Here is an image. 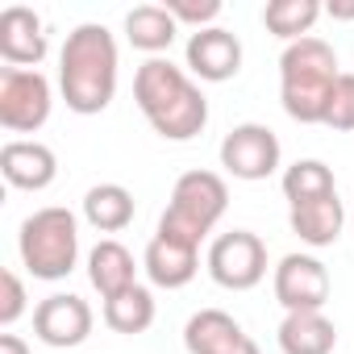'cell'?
<instances>
[{
  "label": "cell",
  "instance_id": "cell-1",
  "mask_svg": "<svg viewBox=\"0 0 354 354\" xmlns=\"http://www.w3.org/2000/svg\"><path fill=\"white\" fill-rule=\"evenodd\" d=\"M117 67H121V55H117L113 30L100 21L75 26L59 50V92L67 109L80 117L104 113L117 96Z\"/></svg>",
  "mask_w": 354,
  "mask_h": 354
},
{
  "label": "cell",
  "instance_id": "cell-2",
  "mask_svg": "<svg viewBox=\"0 0 354 354\" xmlns=\"http://www.w3.org/2000/svg\"><path fill=\"white\" fill-rule=\"evenodd\" d=\"M133 100L150 129L167 142H192L209 125V96L171 59H146L133 75Z\"/></svg>",
  "mask_w": 354,
  "mask_h": 354
},
{
  "label": "cell",
  "instance_id": "cell-3",
  "mask_svg": "<svg viewBox=\"0 0 354 354\" xmlns=\"http://www.w3.org/2000/svg\"><path fill=\"white\" fill-rule=\"evenodd\" d=\"M337 55L325 38L308 34L292 46H283L279 55V100H283V113L300 125H321L325 117V104L333 96V84H337Z\"/></svg>",
  "mask_w": 354,
  "mask_h": 354
},
{
  "label": "cell",
  "instance_id": "cell-4",
  "mask_svg": "<svg viewBox=\"0 0 354 354\" xmlns=\"http://www.w3.org/2000/svg\"><path fill=\"white\" fill-rule=\"evenodd\" d=\"M17 250H21V267L34 279H46V283L67 279L80 263V217L63 205H46L30 213L21 221Z\"/></svg>",
  "mask_w": 354,
  "mask_h": 354
},
{
  "label": "cell",
  "instance_id": "cell-5",
  "mask_svg": "<svg viewBox=\"0 0 354 354\" xmlns=\"http://www.w3.org/2000/svg\"><path fill=\"white\" fill-rule=\"evenodd\" d=\"M230 209V188L217 171H184L171 188V205L158 217V234L201 246Z\"/></svg>",
  "mask_w": 354,
  "mask_h": 354
},
{
  "label": "cell",
  "instance_id": "cell-6",
  "mask_svg": "<svg viewBox=\"0 0 354 354\" xmlns=\"http://www.w3.org/2000/svg\"><path fill=\"white\" fill-rule=\"evenodd\" d=\"M205 267H209L217 288L250 292V288H259L267 279V246L250 230H230V234L213 238V246L205 254Z\"/></svg>",
  "mask_w": 354,
  "mask_h": 354
},
{
  "label": "cell",
  "instance_id": "cell-7",
  "mask_svg": "<svg viewBox=\"0 0 354 354\" xmlns=\"http://www.w3.org/2000/svg\"><path fill=\"white\" fill-rule=\"evenodd\" d=\"M55 92L42 71L0 67V125L9 133H38L50 121Z\"/></svg>",
  "mask_w": 354,
  "mask_h": 354
},
{
  "label": "cell",
  "instance_id": "cell-8",
  "mask_svg": "<svg viewBox=\"0 0 354 354\" xmlns=\"http://www.w3.org/2000/svg\"><path fill=\"white\" fill-rule=\"evenodd\" d=\"M279 158H283V150H279L275 129H267L259 121H242L221 138V167L234 175V180L259 184L267 175H275Z\"/></svg>",
  "mask_w": 354,
  "mask_h": 354
},
{
  "label": "cell",
  "instance_id": "cell-9",
  "mask_svg": "<svg viewBox=\"0 0 354 354\" xmlns=\"http://www.w3.org/2000/svg\"><path fill=\"white\" fill-rule=\"evenodd\" d=\"M275 300L288 308V313H321L329 304V271L321 259L313 254H283L279 267H275Z\"/></svg>",
  "mask_w": 354,
  "mask_h": 354
},
{
  "label": "cell",
  "instance_id": "cell-10",
  "mask_svg": "<svg viewBox=\"0 0 354 354\" xmlns=\"http://www.w3.org/2000/svg\"><path fill=\"white\" fill-rule=\"evenodd\" d=\"M92 308L84 296L75 292H55L46 300H38L34 308V337L42 346H55V350H71V346H84L88 333H92Z\"/></svg>",
  "mask_w": 354,
  "mask_h": 354
},
{
  "label": "cell",
  "instance_id": "cell-11",
  "mask_svg": "<svg viewBox=\"0 0 354 354\" xmlns=\"http://www.w3.org/2000/svg\"><path fill=\"white\" fill-rule=\"evenodd\" d=\"M184 346L188 354H263L259 342L242 329V321H234L221 308L192 313L184 325Z\"/></svg>",
  "mask_w": 354,
  "mask_h": 354
},
{
  "label": "cell",
  "instance_id": "cell-12",
  "mask_svg": "<svg viewBox=\"0 0 354 354\" xmlns=\"http://www.w3.org/2000/svg\"><path fill=\"white\" fill-rule=\"evenodd\" d=\"M0 175L9 180V188L42 192L59 180V158L38 138H13V142L0 146Z\"/></svg>",
  "mask_w": 354,
  "mask_h": 354
},
{
  "label": "cell",
  "instance_id": "cell-13",
  "mask_svg": "<svg viewBox=\"0 0 354 354\" xmlns=\"http://www.w3.org/2000/svg\"><path fill=\"white\" fill-rule=\"evenodd\" d=\"M184 59H188V71L205 84H225L242 71V42L238 34L213 26V30H196L184 46Z\"/></svg>",
  "mask_w": 354,
  "mask_h": 354
},
{
  "label": "cell",
  "instance_id": "cell-14",
  "mask_svg": "<svg viewBox=\"0 0 354 354\" xmlns=\"http://www.w3.org/2000/svg\"><path fill=\"white\" fill-rule=\"evenodd\" d=\"M50 42H46V26L34 9L26 5H9L0 13V59L21 71H38V63L46 59Z\"/></svg>",
  "mask_w": 354,
  "mask_h": 354
},
{
  "label": "cell",
  "instance_id": "cell-15",
  "mask_svg": "<svg viewBox=\"0 0 354 354\" xmlns=\"http://www.w3.org/2000/svg\"><path fill=\"white\" fill-rule=\"evenodd\" d=\"M142 267H146V275H150L154 288H167V292L188 288V283L196 279V271H201V246L154 230V238L146 242Z\"/></svg>",
  "mask_w": 354,
  "mask_h": 354
},
{
  "label": "cell",
  "instance_id": "cell-16",
  "mask_svg": "<svg viewBox=\"0 0 354 354\" xmlns=\"http://www.w3.org/2000/svg\"><path fill=\"white\" fill-rule=\"evenodd\" d=\"M288 225H292V234H296L304 246L321 250V246H333V242L342 238L346 209H342V201H337V196L304 201V205H292V213H288Z\"/></svg>",
  "mask_w": 354,
  "mask_h": 354
},
{
  "label": "cell",
  "instance_id": "cell-17",
  "mask_svg": "<svg viewBox=\"0 0 354 354\" xmlns=\"http://www.w3.org/2000/svg\"><path fill=\"white\" fill-rule=\"evenodd\" d=\"M88 279L100 292V300H109V296H121L125 288L138 283V263L117 238H100L88 250Z\"/></svg>",
  "mask_w": 354,
  "mask_h": 354
},
{
  "label": "cell",
  "instance_id": "cell-18",
  "mask_svg": "<svg viewBox=\"0 0 354 354\" xmlns=\"http://www.w3.org/2000/svg\"><path fill=\"white\" fill-rule=\"evenodd\" d=\"M175 34H180V21L167 13V5H138L125 13V38L133 50L162 59V50H171Z\"/></svg>",
  "mask_w": 354,
  "mask_h": 354
},
{
  "label": "cell",
  "instance_id": "cell-19",
  "mask_svg": "<svg viewBox=\"0 0 354 354\" xmlns=\"http://www.w3.org/2000/svg\"><path fill=\"white\" fill-rule=\"evenodd\" d=\"M275 337L283 354H333L337 346V329L325 313H288Z\"/></svg>",
  "mask_w": 354,
  "mask_h": 354
},
{
  "label": "cell",
  "instance_id": "cell-20",
  "mask_svg": "<svg viewBox=\"0 0 354 354\" xmlns=\"http://www.w3.org/2000/svg\"><path fill=\"white\" fill-rule=\"evenodd\" d=\"M138 205H133V192L121 188V184H96L88 188L84 196V221L96 230V234H121L129 221H133Z\"/></svg>",
  "mask_w": 354,
  "mask_h": 354
},
{
  "label": "cell",
  "instance_id": "cell-21",
  "mask_svg": "<svg viewBox=\"0 0 354 354\" xmlns=\"http://www.w3.org/2000/svg\"><path fill=\"white\" fill-rule=\"evenodd\" d=\"M104 325L113 333H125V337H138L154 325V292L133 283L125 288L121 296H109L104 300Z\"/></svg>",
  "mask_w": 354,
  "mask_h": 354
},
{
  "label": "cell",
  "instance_id": "cell-22",
  "mask_svg": "<svg viewBox=\"0 0 354 354\" xmlns=\"http://www.w3.org/2000/svg\"><path fill=\"white\" fill-rule=\"evenodd\" d=\"M279 188H283L288 205H304V201L337 196V180H333V171H329L321 158H296V162L283 171Z\"/></svg>",
  "mask_w": 354,
  "mask_h": 354
},
{
  "label": "cell",
  "instance_id": "cell-23",
  "mask_svg": "<svg viewBox=\"0 0 354 354\" xmlns=\"http://www.w3.org/2000/svg\"><path fill=\"white\" fill-rule=\"evenodd\" d=\"M321 13L325 9L317 5V0H271V5L263 9V26H267V34H275V38H283L292 46V42L313 34Z\"/></svg>",
  "mask_w": 354,
  "mask_h": 354
},
{
  "label": "cell",
  "instance_id": "cell-24",
  "mask_svg": "<svg viewBox=\"0 0 354 354\" xmlns=\"http://www.w3.org/2000/svg\"><path fill=\"white\" fill-rule=\"evenodd\" d=\"M321 125L342 129V133H350V129H354V71H342V75H337V84H333V96H329V104H325Z\"/></svg>",
  "mask_w": 354,
  "mask_h": 354
},
{
  "label": "cell",
  "instance_id": "cell-25",
  "mask_svg": "<svg viewBox=\"0 0 354 354\" xmlns=\"http://www.w3.org/2000/svg\"><path fill=\"white\" fill-rule=\"evenodd\" d=\"M167 13L180 26L213 30V21L221 17V0H167Z\"/></svg>",
  "mask_w": 354,
  "mask_h": 354
},
{
  "label": "cell",
  "instance_id": "cell-26",
  "mask_svg": "<svg viewBox=\"0 0 354 354\" xmlns=\"http://www.w3.org/2000/svg\"><path fill=\"white\" fill-rule=\"evenodd\" d=\"M0 288H5V292H0V325H5V329H13L17 321H21V313L30 308L26 300V283H21V275L17 271H5V275H0Z\"/></svg>",
  "mask_w": 354,
  "mask_h": 354
},
{
  "label": "cell",
  "instance_id": "cell-27",
  "mask_svg": "<svg viewBox=\"0 0 354 354\" xmlns=\"http://www.w3.org/2000/svg\"><path fill=\"white\" fill-rule=\"evenodd\" d=\"M0 354H30V342L17 333H0Z\"/></svg>",
  "mask_w": 354,
  "mask_h": 354
},
{
  "label": "cell",
  "instance_id": "cell-28",
  "mask_svg": "<svg viewBox=\"0 0 354 354\" xmlns=\"http://www.w3.org/2000/svg\"><path fill=\"white\" fill-rule=\"evenodd\" d=\"M329 17H342V21H350V17H354V5H329Z\"/></svg>",
  "mask_w": 354,
  "mask_h": 354
}]
</instances>
